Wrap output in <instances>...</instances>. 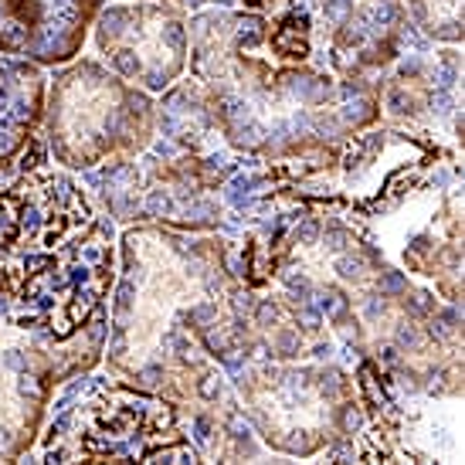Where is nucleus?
I'll list each match as a JSON object with an SVG mask.
<instances>
[{
	"instance_id": "obj_16",
	"label": "nucleus",
	"mask_w": 465,
	"mask_h": 465,
	"mask_svg": "<svg viewBox=\"0 0 465 465\" xmlns=\"http://www.w3.org/2000/svg\"><path fill=\"white\" fill-rule=\"evenodd\" d=\"M45 68L0 54V183L52 160L45 140Z\"/></svg>"
},
{
	"instance_id": "obj_13",
	"label": "nucleus",
	"mask_w": 465,
	"mask_h": 465,
	"mask_svg": "<svg viewBox=\"0 0 465 465\" xmlns=\"http://www.w3.org/2000/svg\"><path fill=\"white\" fill-rule=\"evenodd\" d=\"M326 65L343 82H374L421 38L404 0H316Z\"/></svg>"
},
{
	"instance_id": "obj_3",
	"label": "nucleus",
	"mask_w": 465,
	"mask_h": 465,
	"mask_svg": "<svg viewBox=\"0 0 465 465\" xmlns=\"http://www.w3.org/2000/svg\"><path fill=\"white\" fill-rule=\"evenodd\" d=\"M275 191L340 218L441 302L462 306V150L377 123L336 143L262 160Z\"/></svg>"
},
{
	"instance_id": "obj_7",
	"label": "nucleus",
	"mask_w": 465,
	"mask_h": 465,
	"mask_svg": "<svg viewBox=\"0 0 465 465\" xmlns=\"http://www.w3.org/2000/svg\"><path fill=\"white\" fill-rule=\"evenodd\" d=\"M38 462H191L201 452L177 401L95 371L54 391L35 452Z\"/></svg>"
},
{
	"instance_id": "obj_17",
	"label": "nucleus",
	"mask_w": 465,
	"mask_h": 465,
	"mask_svg": "<svg viewBox=\"0 0 465 465\" xmlns=\"http://www.w3.org/2000/svg\"><path fill=\"white\" fill-rule=\"evenodd\" d=\"M187 435L201 452V462H259L269 455V449L248 425L245 411L238 408V398L214 408H191Z\"/></svg>"
},
{
	"instance_id": "obj_18",
	"label": "nucleus",
	"mask_w": 465,
	"mask_h": 465,
	"mask_svg": "<svg viewBox=\"0 0 465 465\" xmlns=\"http://www.w3.org/2000/svg\"><path fill=\"white\" fill-rule=\"evenodd\" d=\"M404 11L428 45H445V48L462 45V0H404Z\"/></svg>"
},
{
	"instance_id": "obj_1",
	"label": "nucleus",
	"mask_w": 465,
	"mask_h": 465,
	"mask_svg": "<svg viewBox=\"0 0 465 465\" xmlns=\"http://www.w3.org/2000/svg\"><path fill=\"white\" fill-rule=\"evenodd\" d=\"M245 361H259V350L252 289L234 272L232 238L163 224L123 228L105 374L191 411L232 401L228 374Z\"/></svg>"
},
{
	"instance_id": "obj_2",
	"label": "nucleus",
	"mask_w": 465,
	"mask_h": 465,
	"mask_svg": "<svg viewBox=\"0 0 465 465\" xmlns=\"http://www.w3.org/2000/svg\"><path fill=\"white\" fill-rule=\"evenodd\" d=\"M187 27V72L221 136L248 160H275L381 123L374 82H343L326 65L316 0H289L269 14L204 7Z\"/></svg>"
},
{
	"instance_id": "obj_6",
	"label": "nucleus",
	"mask_w": 465,
	"mask_h": 465,
	"mask_svg": "<svg viewBox=\"0 0 465 465\" xmlns=\"http://www.w3.org/2000/svg\"><path fill=\"white\" fill-rule=\"evenodd\" d=\"M248 163L228 146L191 75L156 99V130L146 150L85 170L82 183L119 228L163 224L211 234L224 228L221 187Z\"/></svg>"
},
{
	"instance_id": "obj_9",
	"label": "nucleus",
	"mask_w": 465,
	"mask_h": 465,
	"mask_svg": "<svg viewBox=\"0 0 465 465\" xmlns=\"http://www.w3.org/2000/svg\"><path fill=\"white\" fill-rule=\"evenodd\" d=\"M232 391L252 431L282 459H326L363 428L353 371L340 361H245Z\"/></svg>"
},
{
	"instance_id": "obj_5",
	"label": "nucleus",
	"mask_w": 465,
	"mask_h": 465,
	"mask_svg": "<svg viewBox=\"0 0 465 465\" xmlns=\"http://www.w3.org/2000/svg\"><path fill=\"white\" fill-rule=\"evenodd\" d=\"M232 242L238 279L326 326L347 363L377 357L441 306L435 289L401 272L330 214L296 211Z\"/></svg>"
},
{
	"instance_id": "obj_12",
	"label": "nucleus",
	"mask_w": 465,
	"mask_h": 465,
	"mask_svg": "<svg viewBox=\"0 0 465 465\" xmlns=\"http://www.w3.org/2000/svg\"><path fill=\"white\" fill-rule=\"evenodd\" d=\"M381 123L418 130L462 150V52L418 38L377 78Z\"/></svg>"
},
{
	"instance_id": "obj_8",
	"label": "nucleus",
	"mask_w": 465,
	"mask_h": 465,
	"mask_svg": "<svg viewBox=\"0 0 465 465\" xmlns=\"http://www.w3.org/2000/svg\"><path fill=\"white\" fill-rule=\"evenodd\" d=\"M363 428L333 462H462V363H350Z\"/></svg>"
},
{
	"instance_id": "obj_19",
	"label": "nucleus",
	"mask_w": 465,
	"mask_h": 465,
	"mask_svg": "<svg viewBox=\"0 0 465 465\" xmlns=\"http://www.w3.org/2000/svg\"><path fill=\"white\" fill-rule=\"evenodd\" d=\"M170 4H177L183 11H204V7H224V11H259V14H269V11H279L282 4L289 0H170Z\"/></svg>"
},
{
	"instance_id": "obj_15",
	"label": "nucleus",
	"mask_w": 465,
	"mask_h": 465,
	"mask_svg": "<svg viewBox=\"0 0 465 465\" xmlns=\"http://www.w3.org/2000/svg\"><path fill=\"white\" fill-rule=\"evenodd\" d=\"M103 0H0V54L41 68L75 62Z\"/></svg>"
},
{
	"instance_id": "obj_10",
	"label": "nucleus",
	"mask_w": 465,
	"mask_h": 465,
	"mask_svg": "<svg viewBox=\"0 0 465 465\" xmlns=\"http://www.w3.org/2000/svg\"><path fill=\"white\" fill-rule=\"evenodd\" d=\"M156 130V99L113 68L78 54L54 68L45 99V140L62 170L85 173L146 150Z\"/></svg>"
},
{
	"instance_id": "obj_14",
	"label": "nucleus",
	"mask_w": 465,
	"mask_h": 465,
	"mask_svg": "<svg viewBox=\"0 0 465 465\" xmlns=\"http://www.w3.org/2000/svg\"><path fill=\"white\" fill-rule=\"evenodd\" d=\"M58 388V361L0 316V462H21L35 452Z\"/></svg>"
},
{
	"instance_id": "obj_11",
	"label": "nucleus",
	"mask_w": 465,
	"mask_h": 465,
	"mask_svg": "<svg viewBox=\"0 0 465 465\" xmlns=\"http://www.w3.org/2000/svg\"><path fill=\"white\" fill-rule=\"evenodd\" d=\"M191 11L170 0H123L103 4L92 25V45L99 62L136 89L160 95L187 75L191 54Z\"/></svg>"
},
{
	"instance_id": "obj_4",
	"label": "nucleus",
	"mask_w": 465,
	"mask_h": 465,
	"mask_svg": "<svg viewBox=\"0 0 465 465\" xmlns=\"http://www.w3.org/2000/svg\"><path fill=\"white\" fill-rule=\"evenodd\" d=\"M116 265V221L72 170L0 183V316L52 353L62 384L103 363Z\"/></svg>"
}]
</instances>
